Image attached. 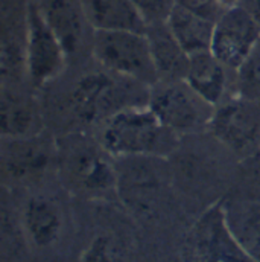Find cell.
Masks as SVG:
<instances>
[{
    "instance_id": "17",
    "label": "cell",
    "mask_w": 260,
    "mask_h": 262,
    "mask_svg": "<svg viewBox=\"0 0 260 262\" xmlns=\"http://www.w3.org/2000/svg\"><path fill=\"white\" fill-rule=\"evenodd\" d=\"M46 17L64 46L65 54L76 52L82 41V17L70 0H51L44 8Z\"/></svg>"
},
{
    "instance_id": "9",
    "label": "cell",
    "mask_w": 260,
    "mask_h": 262,
    "mask_svg": "<svg viewBox=\"0 0 260 262\" xmlns=\"http://www.w3.org/2000/svg\"><path fill=\"white\" fill-rule=\"evenodd\" d=\"M85 21L94 31L146 32V23L132 0H82Z\"/></svg>"
},
{
    "instance_id": "3",
    "label": "cell",
    "mask_w": 260,
    "mask_h": 262,
    "mask_svg": "<svg viewBox=\"0 0 260 262\" xmlns=\"http://www.w3.org/2000/svg\"><path fill=\"white\" fill-rule=\"evenodd\" d=\"M148 107L163 127L178 134H191L210 127L215 107L183 81H158L149 87Z\"/></svg>"
},
{
    "instance_id": "25",
    "label": "cell",
    "mask_w": 260,
    "mask_h": 262,
    "mask_svg": "<svg viewBox=\"0 0 260 262\" xmlns=\"http://www.w3.org/2000/svg\"><path fill=\"white\" fill-rule=\"evenodd\" d=\"M242 6H245L251 12V15L260 25V0H245V3Z\"/></svg>"
},
{
    "instance_id": "13",
    "label": "cell",
    "mask_w": 260,
    "mask_h": 262,
    "mask_svg": "<svg viewBox=\"0 0 260 262\" xmlns=\"http://www.w3.org/2000/svg\"><path fill=\"white\" fill-rule=\"evenodd\" d=\"M25 229L37 247H49L60 238L63 216L58 204L48 196H32L23 213Z\"/></svg>"
},
{
    "instance_id": "23",
    "label": "cell",
    "mask_w": 260,
    "mask_h": 262,
    "mask_svg": "<svg viewBox=\"0 0 260 262\" xmlns=\"http://www.w3.org/2000/svg\"><path fill=\"white\" fill-rule=\"evenodd\" d=\"M81 262H114V252L107 238H98L84 253Z\"/></svg>"
},
{
    "instance_id": "16",
    "label": "cell",
    "mask_w": 260,
    "mask_h": 262,
    "mask_svg": "<svg viewBox=\"0 0 260 262\" xmlns=\"http://www.w3.org/2000/svg\"><path fill=\"white\" fill-rule=\"evenodd\" d=\"M14 145L5 154V168L17 179H31L40 176L49 165L51 152L43 142L32 137L14 139Z\"/></svg>"
},
{
    "instance_id": "24",
    "label": "cell",
    "mask_w": 260,
    "mask_h": 262,
    "mask_svg": "<svg viewBox=\"0 0 260 262\" xmlns=\"http://www.w3.org/2000/svg\"><path fill=\"white\" fill-rule=\"evenodd\" d=\"M247 168H248L251 177L260 185V148L247 159Z\"/></svg>"
},
{
    "instance_id": "10",
    "label": "cell",
    "mask_w": 260,
    "mask_h": 262,
    "mask_svg": "<svg viewBox=\"0 0 260 262\" xmlns=\"http://www.w3.org/2000/svg\"><path fill=\"white\" fill-rule=\"evenodd\" d=\"M151 55L158 73V81H183L186 78L191 55L180 46L168 25L146 28Z\"/></svg>"
},
{
    "instance_id": "19",
    "label": "cell",
    "mask_w": 260,
    "mask_h": 262,
    "mask_svg": "<svg viewBox=\"0 0 260 262\" xmlns=\"http://www.w3.org/2000/svg\"><path fill=\"white\" fill-rule=\"evenodd\" d=\"M28 73L26 52L12 40L5 38L2 43V76L3 79H17L20 75Z\"/></svg>"
},
{
    "instance_id": "22",
    "label": "cell",
    "mask_w": 260,
    "mask_h": 262,
    "mask_svg": "<svg viewBox=\"0 0 260 262\" xmlns=\"http://www.w3.org/2000/svg\"><path fill=\"white\" fill-rule=\"evenodd\" d=\"M177 5L213 23H216L221 15L228 9L219 0H177Z\"/></svg>"
},
{
    "instance_id": "5",
    "label": "cell",
    "mask_w": 260,
    "mask_h": 262,
    "mask_svg": "<svg viewBox=\"0 0 260 262\" xmlns=\"http://www.w3.org/2000/svg\"><path fill=\"white\" fill-rule=\"evenodd\" d=\"M116 76L114 73H88L76 82L72 92V108L81 121L102 124L124 108L141 105L131 99V79L122 84Z\"/></svg>"
},
{
    "instance_id": "7",
    "label": "cell",
    "mask_w": 260,
    "mask_h": 262,
    "mask_svg": "<svg viewBox=\"0 0 260 262\" xmlns=\"http://www.w3.org/2000/svg\"><path fill=\"white\" fill-rule=\"evenodd\" d=\"M211 133L234 151H248L260 142V102L244 95L215 107Z\"/></svg>"
},
{
    "instance_id": "8",
    "label": "cell",
    "mask_w": 260,
    "mask_h": 262,
    "mask_svg": "<svg viewBox=\"0 0 260 262\" xmlns=\"http://www.w3.org/2000/svg\"><path fill=\"white\" fill-rule=\"evenodd\" d=\"M194 247L199 262H257L233 236L222 201L210 206L196 221Z\"/></svg>"
},
{
    "instance_id": "14",
    "label": "cell",
    "mask_w": 260,
    "mask_h": 262,
    "mask_svg": "<svg viewBox=\"0 0 260 262\" xmlns=\"http://www.w3.org/2000/svg\"><path fill=\"white\" fill-rule=\"evenodd\" d=\"M224 212L236 241L260 262V203L245 200L224 203Z\"/></svg>"
},
{
    "instance_id": "20",
    "label": "cell",
    "mask_w": 260,
    "mask_h": 262,
    "mask_svg": "<svg viewBox=\"0 0 260 262\" xmlns=\"http://www.w3.org/2000/svg\"><path fill=\"white\" fill-rule=\"evenodd\" d=\"M238 72L241 76L242 95L260 102V43Z\"/></svg>"
},
{
    "instance_id": "12",
    "label": "cell",
    "mask_w": 260,
    "mask_h": 262,
    "mask_svg": "<svg viewBox=\"0 0 260 262\" xmlns=\"http://www.w3.org/2000/svg\"><path fill=\"white\" fill-rule=\"evenodd\" d=\"M227 67L222 64L210 51L191 55L189 69L184 81L205 99L216 107L221 104L227 87Z\"/></svg>"
},
{
    "instance_id": "6",
    "label": "cell",
    "mask_w": 260,
    "mask_h": 262,
    "mask_svg": "<svg viewBox=\"0 0 260 262\" xmlns=\"http://www.w3.org/2000/svg\"><path fill=\"white\" fill-rule=\"evenodd\" d=\"M260 43V25L251 12L236 5L215 23L210 52L231 70H239Z\"/></svg>"
},
{
    "instance_id": "26",
    "label": "cell",
    "mask_w": 260,
    "mask_h": 262,
    "mask_svg": "<svg viewBox=\"0 0 260 262\" xmlns=\"http://www.w3.org/2000/svg\"><path fill=\"white\" fill-rule=\"evenodd\" d=\"M225 8H231V6H236L241 3V0H219Z\"/></svg>"
},
{
    "instance_id": "18",
    "label": "cell",
    "mask_w": 260,
    "mask_h": 262,
    "mask_svg": "<svg viewBox=\"0 0 260 262\" xmlns=\"http://www.w3.org/2000/svg\"><path fill=\"white\" fill-rule=\"evenodd\" d=\"M0 127L2 134L11 139L29 137L37 124L34 107L17 95L3 92L0 102Z\"/></svg>"
},
{
    "instance_id": "2",
    "label": "cell",
    "mask_w": 260,
    "mask_h": 262,
    "mask_svg": "<svg viewBox=\"0 0 260 262\" xmlns=\"http://www.w3.org/2000/svg\"><path fill=\"white\" fill-rule=\"evenodd\" d=\"M93 55L107 72L152 87L158 82L146 34L131 31H94Z\"/></svg>"
},
{
    "instance_id": "21",
    "label": "cell",
    "mask_w": 260,
    "mask_h": 262,
    "mask_svg": "<svg viewBox=\"0 0 260 262\" xmlns=\"http://www.w3.org/2000/svg\"><path fill=\"white\" fill-rule=\"evenodd\" d=\"M146 26L163 25L168 21L174 8L177 6V0H132Z\"/></svg>"
},
{
    "instance_id": "4",
    "label": "cell",
    "mask_w": 260,
    "mask_h": 262,
    "mask_svg": "<svg viewBox=\"0 0 260 262\" xmlns=\"http://www.w3.org/2000/svg\"><path fill=\"white\" fill-rule=\"evenodd\" d=\"M25 52L28 76L34 85H44L64 69V46L52 29L44 8L35 0H31L26 8Z\"/></svg>"
},
{
    "instance_id": "1",
    "label": "cell",
    "mask_w": 260,
    "mask_h": 262,
    "mask_svg": "<svg viewBox=\"0 0 260 262\" xmlns=\"http://www.w3.org/2000/svg\"><path fill=\"white\" fill-rule=\"evenodd\" d=\"M175 142L177 134L163 127L148 105L124 108L102 122L101 146L114 157L163 156Z\"/></svg>"
},
{
    "instance_id": "15",
    "label": "cell",
    "mask_w": 260,
    "mask_h": 262,
    "mask_svg": "<svg viewBox=\"0 0 260 262\" xmlns=\"http://www.w3.org/2000/svg\"><path fill=\"white\" fill-rule=\"evenodd\" d=\"M166 25L175 40L189 55L210 51L215 31L213 21L177 5Z\"/></svg>"
},
{
    "instance_id": "11",
    "label": "cell",
    "mask_w": 260,
    "mask_h": 262,
    "mask_svg": "<svg viewBox=\"0 0 260 262\" xmlns=\"http://www.w3.org/2000/svg\"><path fill=\"white\" fill-rule=\"evenodd\" d=\"M72 182L84 192L102 194L116 186V174L104 156L94 149H81L67 165Z\"/></svg>"
}]
</instances>
